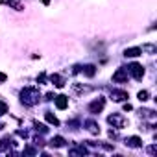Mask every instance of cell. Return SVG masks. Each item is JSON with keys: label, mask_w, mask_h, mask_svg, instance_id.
<instances>
[{"label": "cell", "mask_w": 157, "mask_h": 157, "mask_svg": "<svg viewBox=\"0 0 157 157\" xmlns=\"http://www.w3.org/2000/svg\"><path fill=\"white\" fill-rule=\"evenodd\" d=\"M39 98H41V94H39V91L35 87H26V89L21 91V100L26 105H35L39 102Z\"/></svg>", "instance_id": "cell-1"}, {"label": "cell", "mask_w": 157, "mask_h": 157, "mask_svg": "<svg viewBox=\"0 0 157 157\" xmlns=\"http://www.w3.org/2000/svg\"><path fill=\"white\" fill-rule=\"evenodd\" d=\"M107 122L113 126V128H117V129H122V128H126V118L122 117V115H118V113H113V115H109V118H107Z\"/></svg>", "instance_id": "cell-2"}, {"label": "cell", "mask_w": 157, "mask_h": 157, "mask_svg": "<svg viewBox=\"0 0 157 157\" xmlns=\"http://www.w3.org/2000/svg\"><path fill=\"white\" fill-rule=\"evenodd\" d=\"M129 72L133 74L135 80H140V78L144 76V68H142V65H139V63H133V65L129 67Z\"/></svg>", "instance_id": "cell-3"}, {"label": "cell", "mask_w": 157, "mask_h": 157, "mask_svg": "<svg viewBox=\"0 0 157 157\" xmlns=\"http://www.w3.org/2000/svg\"><path fill=\"white\" fill-rule=\"evenodd\" d=\"M104 105H105V98H98V100H94V102L89 105V111H91V113H100V111L104 109Z\"/></svg>", "instance_id": "cell-4"}, {"label": "cell", "mask_w": 157, "mask_h": 157, "mask_svg": "<svg viewBox=\"0 0 157 157\" xmlns=\"http://www.w3.org/2000/svg\"><path fill=\"white\" fill-rule=\"evenodd\" d=\"M128 80V72L124 70V68H118L115 74H113V82H117V83H124Z\"/></svg>", "instance_id": "cell-5"}, {"label": "cell", "mask_w": 157, "mask_h": 157, "mask_svg": "<svg viewBox=\"0 0 157 157\" xmlns=\"http://www.w3.org/2000/svg\"><path fill=\"white\" fill-rule=\"evenodd\" d=\"M111 98L115 100V102H122V100H128V93L126 91H111Z\"/></svg>", "instance_id": "cell-6"}, {"label": "cell", "mask_w": 157, "mask_h": 157, "mask_svg": "<svg viewBox=\"0 0 157 157\" xmlns=\"http://www.w3.org/2000/svg\"><path fill=\"white\" fill-rule=\"evenodd\" d=\"M67 105H68V98H67L65 94L56 96V107H57V109H67Z\"/></svg>", "instance_id": "cell-7"}, {"label": "cell", "mask_w": 157, "mask_h": 157, "mask_svg": "<svg viewBox=\"0 0 157 157\" xmlns=\"http://www.w3.org/2000/svg\"><path fill=\"white\" fill-rule=\"evenodd\" d=\"M85 126H87V129H89L93 135H98V133H100V126H98L94 120H87V122H85Z\"/></svg>", "instance_id": "cell-8"}, {"label": "cell", "mask_w": 157, "mask_h": 157, "mask_svg": "<svg viewBox=\"0 0 157 157\" xmlns=\"http://www.w3.org/2000/svg\"><path fill=\"white\" fill-rule=\"evenodd\" d=\"M142 54V48H126V52H124V56L126 57H137V56H140Z\"/></svg>", "instance_id": "cell-9"}, {"label": "cell", "mask_w": 157, "mask_h": 157, "mask_svg": "<svg viewBox=\"0 0 157 157\" xmlns=\"http://www.w3.org/2000/svg\"><path fill=\"white\" fill-rule=\"evenodd\" d=\"M50 80H52V83H54L56 87H63V85H65V80H63V78H61L59 74H54V76L50 78Z\"/></svg>", "instance_id": "cell-10"}, {"label": "cell", "mask_w": 157, "mask_h": 157, "mask_svg": "<svg viewBox=\"0 0 157 157\" xmlns=\"http://www.w3.org/2000/svg\"><path fill=\"white\" fill-rule=\"evenodd\" d=\"M126 142H128V146H131V148H139V146L142 144V140H140L139 137H129Z\"/></svg>", "instance_id": "cell-11"}, {"label": "cell", "mask_w": 157, "mask_h": 157, "mask_svg": "<svg viewBox=\"0 0 157 157\" xmlns=\"http://www.w3.org/2000/svg\"><path fill=\"white\" fill-rule=\"evenodd\" d=\"M50 144H52V146H56V148H59V146H63V144H65V139L57 135V137H54V139L50 140Z\"/></svg>", "instance_id": "cell-12"}, {"label": "cell", "mask_w": 157, "mask_h": 157, "mask_svg": "<svg viewBox=\"0 0 157 157\" xmlns=\"http://www.w3.org/2000/svg\"><path fill=\"white\" fill-rule=\"evenodd\" d=\"M11 142H13V140H11L10 137H4L2 140H0V150H6L8 146H11Z\"/></svg>", "instance_id": "cell-13"}, {"label": "cell", "mask_w": 157, "mask_h": 157, "mask_svg": "<svg viewBox=\"0 0 157 157\" xmlns=\"http://www.w3.org/2000/svg\"><path fill=\"white\" fill-rule=\"evenodd\" d=\"M83 72H85V76H89V78H91V76H94V72H96V67H94V65H87Z\"/></svg>", "instance_id": "cell-14"}, {"label": "cell", "mask_w": 157, "mask_h": 157, "mask_svg": "<svg viewBox=\"0 0 157 157\" xmlns=\"http://www.w3.org/2000/svg\"><path fill=\"white\" fill-rule=\"evenodd\" d=\"M44 117H46V120H48L50 124H54V126H59V120H57V118H56V117H54L52 113H46Z\"/></svg>", "instance_id": "cell-15"}, {"label": "cell", "mask_w": 157, "mask_h": 157, "mask_svg": "<svg viewBox=\"0 0 157 157\" xmlns=\"http://www.w3.org/2000/svg\"><path fill=\"white\" fill-rule=\"evenodd\" d=\"M8 4H10V6H13V8H15V10H19V11L22 10V4H21V2H17V0H8Z\"/></svg>", "instance_id": "cell-16"}, {"label": "cell", "mask_w": 157, "mask_h": 157, "mask_svg": "<svg viewBox=\"0 0 157 157\" xmlns=\"http://www.w3.org/2000/svg\"><path fill=\"white\" fill-rule=\"evenodd\" d=\"M148 96H150V93H148V91H140V93H139V100H140V102H146V100H148Z\"/></svg>", "instance_id": "cell-17"}, {"label": "cell", "mask_w": 157, "mask_h": 157, "mask_svg": "<svg viewBox=\"0 0 157 157\" xmlns=\"http://www.w3.org/2000/svg\"><path fill=\"white\" fill-rule=\"evenodd\" d=\"M35 124V128H37V131H41V133H46L48 131V128L44 126V124H39V122H33Z\"/></svg>", "instance_id": "cell-18"}, {"label": "cell", "mask_w": 157, "mask_h": 157, "mask_svg": "<svg viewBox=\"0 0 157 157\" xmlns=\"http://www.w3.org/2000/svg\"><path fill=\"white\" fill-rule=\"evenodd\" d=\"M4 113H8V105H6L2 100H0V115H4Z\"/></svg>", "instance_id": "cell-19"}, {"label": "cell", "mask_w": 157, "mask_h": 157, "mask_svg": "<svg viewBox=\"0 0 157 157\" xmlns=\"http://www.w3.org/2000/svg\"><path fill=\"white\" fill-rule=\"evenodd\" d=\"M70 153H87V150H85V148L82 146V148H76V150H72Z\"/></svg>", "instance_id": "cell-20"}, {"label": "cell", "mask_w": 157, "mask_h": 157, "mask_svg": "<svg viewBox=\"0 0 157 157\" xmlns=\"http://www.w3.org/2000/svg\"><path fill=\"white\" fill-rule=\"evenodd\" d=\"M142 50H148V52H155V46H153V44H146Z\"/></svg>", "instance_id": "cell-21"}, {"label": "cell", "mask_w": 157, "mask_h": 157, "mask_svg": "<svg viewBox=\"0 0 157 157\" xmlns=\"http://www.w3.org/2000/svg\"><path fill=\"white\" fill-rule=\"evenodd\" d=\"M6 80H8V76H6L4 72H0V83H4Z\"/></svg>", "instance_id": "cell-22"}, {"label": "cell", "mask_w": 157, "mask_h": 157, "mask_svg": "<svg viewBox=\"0 0 157 157\" xmlns=\"http://www.w3.org/2000/svg\"><path fill=\"white\" fill-rule=\"evenodd\" d=\"M131 109H133V107H131L129 104H124V111H131Z\"/></svg>", "instance_id": "cell-23"}, {"label": "cell", "mask_w": 157, "mask_h": 157, "mask_svg": "<svg viewBox=\"0 0 157 157\" xmlns=\"http://www.w3.org/2000/svg\"><path fill=\"white\" fill-rule=\"evenodd\" d=\"M148 151H150V153H155V151H157V148H155V146H150V150H148Z\"/></svg>", "instance_id": "cell-24"}]
</instances>
